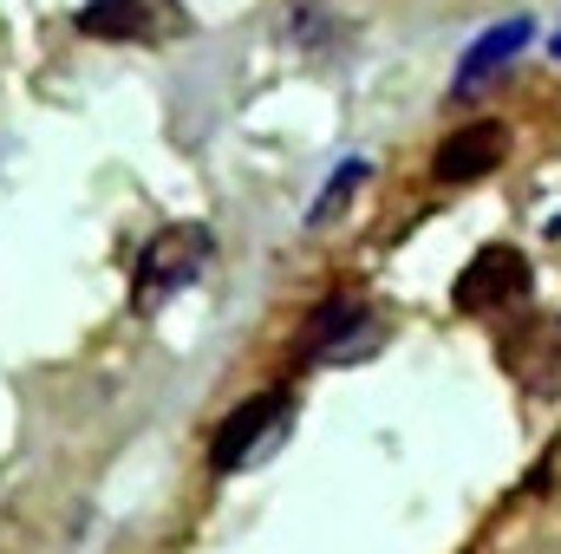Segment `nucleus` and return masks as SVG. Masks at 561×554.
I'll list each match as a JSON object with an SVG mask.
<instances>
[{
	"mask_svg": "<svg viewBox=\"0 0 561 554\" xmlns=\"http://www.w3.org/2000/svg\"><path fill=\"white\" fill-rule=\"evenodd\" d=\"M386 339H392V320H386L359 287H340V293H327V300L307 313L294 353H300V366H359V359H373Z\"/></svg>",
	"mask_w": 561,
	"mask_h": 554,
	"instance_id": "1",
	"label": "nucleus"
},
{
	"mask_svg": "<svg viewBox=\"0 0 561 554\" xmlns=\"http://www.w3.org/2000/svg\"><path fill=\"white\" fill-rule=\"evenodd\" d=\"M209 255H216L209 222H170V229H157L138 249V268H131V300H138V313H157L163 300H176L183 287H196L203 268H209Z\"/></svg>",
	"mask_w": 561,
	"mask_h": 554,
	"instance_id": "2",
	"label": "nucleus"
},
{
	"mask_svg": "<svg viewBox=\"0 0 561 554\" xmlns=\"http://www.w3.org/2000/svg\"><path fill=\"white\" fill-rule=\"evenodd\" d=\"M294 412H300V399H294V385H268V392H255V399H242L236 412L216 424V437H209V470H255L268 450H280V437L294 430Z\"/></svg>",
	"mask_w": 561,
	"mask_h": 554,
	"instance_id": "3",
	"label": "nucleus"
},
{
	"mask_svg": "<svg viewBox=\"0 0 561 554\" xmlns=\"http://www.w3.org/2000/svg\"><path fill=\"white\" fill-rule=\"evenodd\" d=\"M496 359H503V372L529 399H556L561 392V313H523L516 326H503Z\"/></svg>",
	"mask_w": 561,
	"mask_h": 554,
	"instance_id": "5",
	"label": "nucleus"
},
{
	"mask_svg": "<svg viewBox=\"0 0 561 554\" xmlns=\"http://www.w3.org/2000/svg\"><path fill=\"white\" fill-rule=\"evenodd\" d=\"M79 33L85 39H170L183 33V7L176 0H85Z\"/></svg>",
	"mask_w": 561,
	"mask_h": 554,
	"instance_id": "7",
	"label": "nucleus"
},
{
	"mask_svg": "<svg viewBox=\"0 0 561 554\" xmlns=\"http://www.w3.org/2000/svg\"><path fill=\"white\" fill-rule=\"evenodd\" d=\"M536 293V268H529V255L516 249V242H490V249H477L457 280H450V300H457V313H470V320H496V313H510V307H523Z\"/></svg>",
	"mask_w": 561,
	"mask_h": 554,
	"instance_id": "4",
	"label": "nucleus"
},
{
	"mask_svg": "<svg viewBox=\"0 0 561 554\" xmlns=\"http://www.w3.org/2000/svg\"><path fill=\"white\" fill-rule=\"evenodd\" d=\"M529 46V20H510V26H496V39H477L470 46V59H463V72H457V92H477V79L483 72H496L510 53H523Z\"/></svg>",
	"mask_w": 561,
	"mask_h": 554,
	"instance_id": "8",
	"label": "nucleus"
},
{
	"mask_svg": "<svg viewBox=\"0 0 561 554\" xmlns=\"http://www.w3.org/2000/svg\"><path fill=\"white\" fill-rule=\"evenodd\" d=\"M510 143H516V131H510L503 118H477V125H463V131H450V138L437 143L431 176H437V183H450V189H457V183H477V176L503 170Z\"/></svg>",
	"mask_w": 561,
	"mask_h": 554,
	"instance_id": "6",
	"label": "nucleus"
}]
</instances>
